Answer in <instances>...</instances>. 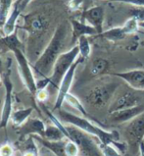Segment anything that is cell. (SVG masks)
Instances as JSON below:
<instances>
[{
  "label": "cell",
  "instance_id": "cell-29",
  "mask_svg": "<svg viewBox=\"0 0 144 156\" xmlns=\"http://www.w3.org/2000/svg\"><path fill=\"white\" fill-rule=\"evenodd\" d=\"M130 17L135 18L138 22L144 21V6H134L132 9H130Z\"/></svg>",
  "mask_w": 144,
  "mask_h": 156
},
{
  "label": "cell",
  "instance_id": "cell-11",
  "mask_svg": "<svg viewBox=\"0 0 144 156\" xmlns=\"http://www.w3.org/2000/svg\"><path fill=\"white\" fill-rule=\"evenodd\" d=\"M142 113H144V103L139 104L134 107H130V108L119 110V111H116V112L110 113L109 120L112 123L121 124V123L132 121V119H134L139 115H141Z\"/></svg>",
  "mask_w": 144,
  "mask_h": 156
},
{
  "label": "cell",
  "instance_id": "cell-34",
  "mask_svg": "<svg viewBox=\"0 0 144 156\" xmlns=\"http://www.w3.org/2000/svg\"><path fill=\"white\" fill-rule=\"evenodd\" d=\"M30 2H31V0H17V1H16L17 5H18V7H19L20 11L22 13L24 12V10L26 8V6H28Z\"/></svg>",
  "mask_w": 144,
  "mask_h": 156
},
{
  "label": "cell",
  "instance_id": "cell-3",
  "mask_svg": "<svg viewBox=\"0 0 144 156\" xmlns=\"http://www.w3.org/2000/svg\"><path fill=\"white\" fill-rule=\"evenodd\" d=\"M70 135V140H74L79 145V151L84 156H104L101 150L100 140H95L93 136L82 131L75 126H66Z\"/></svg>",
  "mask_w": 144,
  "mask_h": 156
},
{
  "label": "cell",
  "instance_id": "cell-31",
  "mask_svg": "<svg viewBox=\"0 0 144 156\" xmlns=\"http://www.w3.org/2000/svg\"><path fill=\"white\" fill-rule=\"evenodd\" d=\"M49 97V93L47 91L46 88H44V90H37V98L39 102H44L48 99Z\"/></svg>",
  "mask_w": 144,
  "mask_h": 156
},
{
  "label": "cell",
  "instance_id": "cell-23",
  "mask_svg": "<svg viewBox=\"0 0 144 156\" xmlns=\"http://www.w3.org/2000/svg\"><path fill=\"white\" fill-rule=\"evenodd\" d=\"M108 68V61L104 58H97L93 60L90 65V74L92 76H99L105 72Z\"/></svg>",
  "mask_w": 144,
  "mask_h": 156
},
{
  "label": "cell",
  "instance_id": "cell-21",
  "mask_svg": "<svg viewBox=\"0 0 144 156\" xmlns=\"http://www.w3.org/2000/svg\"><path fill=\"white\" fill-rule=\"evenodd\" d=\"M42 137L48 140H52V141H58V140H63L64 139H67L66 136L64 135V133H63L58 127H56L55 125L46 126L45 132H44Z\"/></svg>",
  "mask_w": 144,
  "mask_h": 156
},
{
  "label": "cell",
  "instance_id": "cell-24",
  "mask_svg": "<svg viewBox=\"0 0 144 156\" xmlns=\"http://www.w3.org/2000/svg\"><path fill=\"white\" fill-rule=\"evenodd\" d=\"M78 46L79 48V56L84 60L87 59L91 53V46L87 35H83L78 39Z\"/></svg>",
  "mask_w": 144,
  "mask_h": 156
},
{
  "label": "cell",
  "instance_id": "cell-18",
  "mask_svg": "<svg viewBox=\"0 0 144 156\" xmlns=\"http://www.w3.org/2000/svg\"><path fill=\"white\" fill-rule=\"evenodd\" d=\"M0 47L5 48L7 50L14 51L17 48H23V43L18 37L16 32L10 35H4L3 37H0Z\"/></svg>",
  "mask_w": 144,
  "mask_h": 156
},
{
  "label": "cell",
  "instance_id": "cell-9",
  "mask_svg": "<svg viewBox=\"0 0 144 156\" xmlns=\"http://www.w3.org/2000/svg\"><path fill=\"white\" fill-rule=\"evenodd\" d=\"M125 137L132 147L139 146L144 137V113L129 121L125 129Z\"/></svg>",
  "mask_w": 144,
  "mask_h": 156
},
{
  "label": "cell",
  "instance_id": "cell-8",
  "mask_svg": "<svg viewBox=\"0 0 144 156\" xmlns=\"http://www.w3.org/2000/svg\"><path fill=\"white\" fill-rule=\"evenodd\" d=\"M83 60H84L83 58L79 56L78 59H76V61L75 62V63L72 65V67L69 69L68 72L65 74L64 78L62 79V81L60 83V86H59V88H58L57 97H56V101H55V104H54L53 110L60 109L62 107V105H63V103L65 102V97L69 93L71 87H72V84H73L76 68H78V66L82 63Z\"/></svg>",
  "mask_w": 144,
  "mask_h": 156
},
{
  "label": "cell",
  "instance_id": "cell-26",
  "mask_svg": "<svg viewBox=\"0 0 144 156\" xmlns=\"http://www.w3.org/2000/svg\"><path fill=\"white\" fill-rule=\"evenodd\" d=\"M121 27H123L125 34H134L135 32H137V30L139 28V22H138V20L135 19V18L130 17L129 19L124 24V26H121Z\"/></svg>",
  "mask_w": 144,
  "mask_h": 156
},
{
  "label": "cell",
  "instance_id": "cell-35",
  "mask_svg": "<svg viewBox=\"0 0 144 156\" xmlns=\"http://www.w3.org/2000/svg\"><path fill=\"white\" fill-rule=\"evenodd\" d=\"M23 156H37V153L34 152V151H30V150H26L24 153Z\"/></svg>",
  "mask_w": 144,
  "mask_h": 156
},
{
  "label": "cell",
  "instance_id": "cell-7",
  "mask_svg": "<svg viewBox=\"0 0 144 156\" xmlns=\"http://www.w3.org/2000/svg\"><path fill=\"white\" fill-rule=\"evenodd\" d=\"M10 65L11 60H9L7 70L4 71L2 79L4 87H5V97H4L1 111V118H0V129L7 127L13 112V83L10 80Z\"/></svg>",
  "mask_w": 144,
  "mask_h": 156
},
{
  "label": "cell",
  "instance_id": "cell-32",
  "mask_svg": "<svg viewBox=\"0 0 144 156\" xmlns=\"http://www.w3.org/2000/svg\"><path fill=\"white\" fill-rule=\"evenodd\" d=\"M83 0H70L68 3V6L71 10L76 11V10H79L80 8V6L83 5Z\"/></svg>",
  "mask_w": 144,
  "mask_h": 156
},
{
  "label": "cell",
  "instance_id": "cell-22",
  "mask_svg": "<svg viewBox=\"0 0 144 156\" xmlns=\"http://www.w3.org/2000/svg\"><path fill=\"white\" fill-rule=\"evenodd\" d=\"M65 102L67 104H69L70 106L73 107L74 109L78 110L79 112L83 116V117H86V118L89 117L87 112H86V110H85V108L83 105V103L79 101V99L78 98V97L75 96L74 94H72V93L69 92L65 97Z\"/></svg>",
  "mask_w": 144,
  "mask_h": 156
},
{
  "label": "cell",
  "instance_id": "cell-38",
  "mask_svg": "<svg viewBox=\"0 0 144 156\" xmlns=\"http://www.w3.org/2000/svg\"><path fill=\"white\" fill-rule=\"evenodd\" d=\"M139 28L144 29V21L143 22H139Z\"/></svg>",
  "mask_w": 144,
  "mask_h": 156
},
{
  "label": "cell",
  "instance_id": "cell-5",
  "mask_svg": "<svg viewBox=\"0 0 144 156\" xmlns=\"http://www.w3.org/2000/svg\"><path fill=\"white\" fill-rule=\"evenodd\" d=\"M119 84L117 83H107L91 88L86 95V101L94 108H102L109 103Z\"/></svg>",
  "mask_w": 144,
  "mask_h": 156
},
{
  "label": "cell",
  "instance_id": "cell-19",
  "mask_svg": "<svg viewBox=\"0 0 144 156\" xmlns=\"http://www.w3.org/2000/svg\"><path fill=\"white\" fill-rule=\"evenodd\" d=\"M33 111V108H24V109H19L16 111H13L11 115V122L15 126L20 127L21 125H23L26 120L29 119V117L31 115Z\"/></svg>",
  "mask_w": 144,
  "mask_h": 156
},
{
  "label": "cell",
  "instance_id": "cell-33",
  "mask_svg": "<svg viewBox=\"0 0 144 156\" xmlns=\"http://www.w3.org/2000/svg\"><path fill=\"white\" fill-rule=\"evenodd\" d=\"M112 1L127 3L132 6H144V0H112Z\"/></svg>",
  "mask_w": 144,
  "mask_h": 156
},
{
  "label": "cell",
  "instance_id": "cell-16",
  "mask_svg": "<svg viewBox=\"0 0 144 156\" xmlns=\"http://www.w3.org/2000/svg\"><path fill=\"white\" fill-rule=\"evenodd\" d=\"M33 140L40 142L44 147H46L47 149L52 151L56 156H67L65 152V145H66L65 141H63V140L52 141V140L43 139L42 136H33Z\"/></svg>",
  "mask_w": 144,
  "mask_h": 156
},
{
  "label": "cell",
  "instance_id": "cell-13",
  "mask_svg": "<svg viewBox=\"0 0 144 156\" xmlns=\"http://www.w3.org/2000/svg\"><path fill=\"white\" fill-rule=\"evenodd\" d=\"M104 9L101 6H94L89 8L83 13V18L86 24L95 28L98 34H101L103 30V24H104Z\"/></svg>",
  "mask_w": 144,
  "mask_h": 156
},
{
  "label": "cell",
  "instance_id": "cell-28",
  "mask_svg": "<svg viewBox=\"0 0 144 156\" xmlns=\"http://www.w3.org/2000/svg\"><path fill=\"white\" fill-rule=\"evenodd\" d=\"M100 146L104 156H121L113 144H100Z\"/></svg>",
  "mask_w": 144,
  "mask_h": 156
},
{
  "label": "cell",
  "instance_id": "cell-39",
  "mask_svg": "<svg viewBox=\"0 0 144 156\" xmlns=\"http://www.w3.org/2000/svg\"><path fill=\"white\" fill-rule=\"evenodd\" d=\"M1 81H2V79H1V76H0V83H1Z\"/></svg>",
  "mask_w": 144,
  "mask_h": 156
},
{
  "label": "cell",
  "instance_id": "cell-30",
  "mask_svg": "<svg viewBox=\"0 0 144 156\" xmlns=\"http://www.w3.org/2000/svg\"><path fill=\"white\" fill-rule=\"evenodd\" d=\"M0 156H14V149L12 145L5 144L0 146Z\"/></svg>",
  "mask_w": 144,
  "mask_h": 156
},
{
  "label": "cell",
  "instance_id": "cell-37",
  "mask_svg": "<svg viewBox=\"0 0 144 156\" xmlns=\"http://www.w3.org/2000/svg\"><path fill=\"white\" fill-rule=\"evenodd\" d=\"M4 73V66H3V61L1 59V57H0V74Z\"/></svg>",
  "mask_w": 144,
  "mask_h": 156
},
{
  "label": "cell",
  "instance_id": "cell-12",
  "mask_svg": "<svg viewBox=\"0 0 144 156\" xmlns=\"http://www.w3.org/2000/svg\"><path fill=\"white\" fill-rule=\"evenodd\" d=\"M46 126L38 118H30L20 126V130L18 132L21 137H25L26 136H43V133L45 132Z\"/></svg>",
  "mask_w": 144,
  "mask_h": 156
},
{
  "label": "cell",
  "instance_id": "cell-10",
  "mask_svg": "<svg viewBox=\"0 0 144 156\" xmlns=\"http://www.w3.org/2000/svg\"><path fill=\"white\" fill-rule=\"evenodd\" d=\"M136 91H125L121 96H119L114 102H112L109 107V114L116 112V111L130 108V107L137 106L144 103L142 99V94Z\"/></svg>",
  "mask_w": 144,
  "mask_h": 156
},
{
  "label": "cell",
  "instance_id": "cell-1",
  "mask_svg": "<svg viewBox=\"0 0 144 156\" xmlns=\"http://www.w3.org/2000/svg\"><path fill=\"white\" fill-rule=\"evenodd\" d=\"M68 37V25L67 23H61L57 27L54 34L38 57V59L33 64V69L38 74L40 78L50 77L53 71V67L57 58L62 54V50L65 46L66 39Z\"/></svg>",
  "mask_w": 144,
  "mask_h": 156
},
{
  "label": "cell",
  "instance_id": "cell-15",
  "mask_svg": "<svg viewBox=\"0 0 144 156\" xmlns=\"http://www.w3.org/2000/svg\"><path fill=\"white\" fill-rule=\"evenodd\" d=\"M71 25H72V41L76 42L78 41V39L83 37V35H95L98 34L97 30L95 28H93L92 26L85 24L83 22H80L78 20H71Z\"/></svg>",
  "mask_w": 144,
  "mask_h": 156
},
{
  "label": "cell",
  "instance_id": "cell-2",
  "mask_svg": "<svg viewBox=\"0 0 144 156\" xmlns=\"http://www.w3.org/2000/svg\"><path fill=\"white\" fill-rule=\"evenodd\" d=\"M57 115L62 122L75 126L89 135L97 137L100 140L101 144H113L119 140V133L117 132L105 131L104 129L93 124L86 117H80V116L72 114L68 111L62 110L61 108L57 110Z\"/></svg>",
  "mask_w": 144,
  "mask_h": 156
},
{
  "label": "cell",
  "instance_id": "cell-20",
  "mask_svg": "<svg viewBox=\"0 0 144 156\" xmlns=\"http://www.w3.org/2000/svg\"><path fill=\"white\" fill-rule=\"evenodd\" d=\"M99 35L110 41H121V39H124L128 34H125L123 27H116V28L105 30V32H103Z\"/></svg>",
  "mask_w": 144,
  "mask_h": 156
},
{
  "label": "cell",
  "instance_id": "cell-17",
  "mask_svg": "<svg viewBox=\"0 0 144 156\" xmlns=\"http://www.w3.org/2000/svg\"><path fill=\"white\" fill-rule=\"evenodd\" d=\"M21 14H22V12L20 11L17 3L15 2L14 5H13V9L11 10L10 14H9V16L7 18V20L5 21V23H4V25L2 26L4 35H10L15 33L17 22H18V19H19Z\"/></svg>",
  "mask_w": 144,
  "mask_h": 156
},
{
  "label": "cell",
  "instance_id": "cell-6",
  "mask_svg": "<svg viewBox=\"0 0 144 156\" xmlns=\"http://www.w3.org/2000/svg\"><path fill=\"white\" fill-rule=\"evenodd\" d=\"M13 53L15 55V59L18 64V71H19L22 81H23L26 87L28 88V90L33 94H35L37 92V80H35L33 67H31L30 61L21 48H17L13 51Z\"/></svg>",
  "mask_w": 144,
  "mask_h": 156
},
{
  "label": "cell",
  "instance_id": "cell-4",
  "mask_svg": "<svg viewBox=\"0 0 144 156\" xmlns=\"http://www.w3.org/2000/svg\"><path fill=\"white\" fill-rule=\"evenodd\" d=\"M79 57V48L78 44L73 46L70 50L63 52L62 54L57 58L53 67V71L51 76L49 77L50 79V84L54 88H59L60 83L62 79L64 78L65 74L68 72L69 69L72 67L76 59Z\"/></svg>",
  "mask_w": 144,
  "mask_h": 156
},
{
  "label": "cell",
  "instance_id": "cell-40",
  "mask_svg": "<svg viewBox=\"0 0 144 156\" xmlns=\"http://www.w3.org/2000/svg\"><path fill=\"white\" fill-rule=\"evenodd\" d=\"M142 45H143V46H144V41H143V42H142Z\"/></svg>",
  "mask_w": 144,
  "mask_h": 156
},
{
  "label": "cell",
  "instance_id": "cell-25",
  "mask_svg": "<svg viewBox=\"0 0 144 156\" xmlns=\"http://www.w3.org/2000/svg\"><path fill=\"white\" fill-rule=\"evenodd\" d=\"M14 5V0H0V25L3 26Z\"/></svg>",
  "mask_w": 144,
  "mask_h": 156
},
{
  "label": "cell",
  "instance_id": "cell-36",
  "mask_svg": "<svg viewBox=\"0 0 144 156\" xmlns=\"http://www.w3.org/2000/svg\"><path fill=\"white\" fill-rule=\"evenodd\" d=\"M139 151H140V156H144V141H141L139 144Z\"/></svg>",
  "mask_w": 144,
  "mask_h": 156
},
{
  "label": "cell",
  "instance_id": "cell-14",
  "mask_svg": "<svg viewBox=\"0 0 144 156\" xmlns=\"http://www.w3.org/2000/svg\"><path fill=\"white\" fill-rule=\"evenodd\" d=\"M113 76L118 77L125 81L134 90H144V71L143 70H132L128 72L114 73Z\"/></svg>",
  "mask_w": 144,
  "mask_h": 156
},
{
  "label": "cell",
  "instance_id": "cell-27",
  "mask_svg": "<svg viewBox=\"0 0 144 156\" xmlns=\"http://www.w3.org/2000/svg\"><path fill=\"white\" fill-rule=\"evenodd\" d=\"M65 152L67 156H78L79 153V147L74 140H68V141H66Z\"/></svg>",
  "mask_w": 144,
  "mask_h": 156
}]
</instances>
